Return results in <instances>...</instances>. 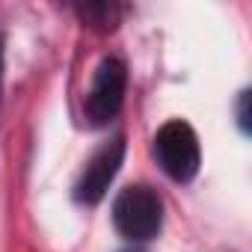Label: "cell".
Listing matches in <instances>:
<instances>
[{
  "label": "cell",
  "instance_id": "1",
  "mask_svg": "<svg viewBox=\"0 0 252 252\" xmlns=\"http://www.w3.org/2000/svg\"><path fill=\"white\" fill-rule=\"evenodd\" d=\"M113 222L128 240H152L163 225V202L149 184L125 187L113 202Z\"/></svg>",
  "mask_w": 252,
  "mask_h": 252
},
{
  "label": "cell",
  "instance_id": "2",
  "mask_svg": "<svg viewBox=\"0 0 252 252\" xmlns=\"http://www.w3.org/2000/svg\"><path fill=\"white\" fill-rule=\"evenodd\" d=\"M155 158L163 166V172L175 181H190L199 172L202 152H199V137L187 122L175 119L166 122L155 137Z\"/></svg>",
  "mask_w": 252,
  "mask_h": 252
},
{
  "label": "cell",
  "instance_id": "3",
  "mask_svg": "<svg viewBox=\"0 0 252 252\" xmlns=\"http://www.w3.org/2000/svg\"><path fill=\"white\" fill-rule=\"evenodd\" d=\"M125 86H128V71L125 63L116 57H104L92 74L86 101H83V113L89 119V125L101 128L110 119H116V113L122 110L125 101Z\"/></svg>",
  "mask_w": 252,
  "mask_h": 252
},
{
  "label": "cell",
  "instance_id": "4",
  "mask_svg": "<svg viewBox=\"0 0 252 252\" xmlns=\"http://www.w3.org/2000/svg\"><path fill=\"white\" fill-rule=\"evenodd\" d=\"M122 158H125V140H122V137L104 143V146L86 160V166H83V172H80V178H77V184H74L77 202H86V205L101 202L104 193H107V187H110V181L116 178V172H119V166H122Z\"/></svg>",
  "mask_w": 252,
  "mask_h": 252
},
{
  "label": "cell",
  "instance_id": "5",
  "mask_svg": "<svg viewBox=\"0 0 252 252\" xmlns=\"http://www.w3.org/2000/svg\"><path fill=\"white\" fill-rule=\"evenodd\" d=\"M80 15L92 24V27H101V30H113L116 27V18H119V9L110 6V3H95V6H83Z\"/></svg>",
  "mask_w": 252,
  "mask_h": 252
},
{
  "label": "cell",
  "instance_id": "6",
  "mask_svg": "<svg viewBox=\"0 0 252 252\" xmlns=\"http://www.w3.org/2000/svg\"><path fill=\"white\" fill-rule=\"evenodd\" d=\"M0 92H3V36H0Z\"/></svg>",
  "mask_w": 252,
  "mask_h": 252
},
{
  "label": "cell",
  "instance_id": "7",
  "mask_svg": "<svg viewBox=\"0 0 252 252\" xmlns=\"http://www.w3.org/2000/svg\"><path fill=\"white\" fill-rule=\"evenodd\" d=\"M128 252H140V249H128Z\"/></svg>",
  "mask_w": 252,
  "mask_h": 252
}]
</instances>
